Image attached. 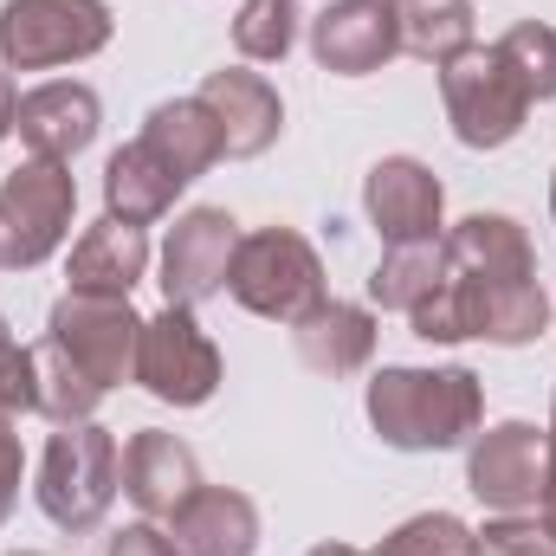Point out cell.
<instances>
[{"mask_svg": "<svg viewBox=\"0 0 556 556\" xmlns=\"http://www.w3.org/2000/svg\"><path fill=\"white\" fill-rule=\"evenodd\" d=\"M369 427L395 453H453L479 433L485 420V389L472 369H376L369 376Z\"/></svg>", "mask_w": 556, "mask_h": 556, "instance_id": "1", "label": "cell"}, {"mask_svg": "<svg viewBox=\"0 0 556 556\" xmlns=\"http://www.w3.org/2000/svg\"><path fill=\"white\" fill-rule=\"evenodd\" d=\"M117 485H124V453H117V433L111 427L72 420V427H59L46 440L39 485L33 492H39V511L59 531H72V538L98 531L111 518V505H117Z\"/></svg>", "mask_w": 556, "mask_h": 556, "instance_id": "2", "label": "cell"}, {"mask_svg": "<svg viewBox=\"0 0 556 556\" xmlns=\"http://www.w3.org/2000/svg\"><path fill=\"white\" fill-rule=\"evenodd\" d=\"M227 291L240 311L266 317V324H304L330 291H324V260L304 233L291 227H260L240 233L233 266H227Z\"/></svg>", "mask_w": 556, "mask_h": 556, "instance_id": "3", "label": "cell"}, {"mask_svg": "<svg viewBox=\"0 0 556 556\" xmlns=\"http://www.w3.org/2000/svg\"><path fill=\"white\" fill-rule=\"evenodd\" d=\"M78 214V181L72 162H39L26 155L7 181H0V273H33L46 266Z\"/></svg>", "mask_w": 556, "mask_h": 556, "instance_id": "4", "label": "cell"}, {"mask_svg": "<svg viewBox=\"0 0 556 556\" xmlns=\"http://www.w3.org/2000/svg\"><path fill=\"white\" fill-rule=\"evenodd\" d=\"M117 20L104 0H7L0 7V65L7 72H59L98 59Z\"/></svg>", "mask_w": 556, "mask_h": 556, "instance_id": "5", "label": "cell"}, {"mask_svg": "<svg viewBox=\"0 0 556 556\" xmlns=\"http://www.w3.org/2000/svg\"><path fill=\"white\" fill-rule=\"evenodd\" d=\"M440 104H446V124L466 149H505L531 117V91L498 59V46H466L459 59H446L440 65Z\"/></svg>", "mask_w": 556, "mask_h": 556, "instance_id": "6", "label": "cell"}, {"mask_svg": "<svg viewBox=\"0 0 556 556\" xmlns=\"http://www.w3.org/2000/svg\"><path fill=\"white\" fill-rule=\"evenodd\" d=\"M46 337L111 395L124 382H137V343L142 317L130 311V298H104V291H65L46 317Z\"/></svg>", "mask_w": 556, "mask_h": 556, "instance_id": "7", "label": "cell"}, {"mask_svg": "<svg viewBox=\"0 0 556 556\" xmlns=\"http://www.w3.org/2000/svg\"><path fill=\"white\" fill-rule=\"evenodd\" d=\"M137 382L168 402V408H201L220 389V350L214 337L194 324V311L162 304L155 317H142V343H137Z\"/></svg>", "mask_w": 556, "mask_h": 556, "instance_id": "8", "label": "cell"}, {"mask_svg": "<svg viewBox=\"0 0 556 556\" xmlns=\"http://www.w3.org/2000/svg\"><path fill=\"white\" fill-rule=\"evenodd\" d=\"M466 492L485 511H498V518L538 511V498H544V433L531 420H498V427L472 433V446H466Z\"/></svg>", "mask_w": 556, "mask_h": 556, "instance_id": "9", "label": "cell"}, {"mask_svg": "<svg viewBox=\"0 0 556 556\" xmlns=\"http://www.w3.org/2000/svg\"><path fill=\"white\" fill-rule=\"evenodd\" d=\"M233 247H240V220L227 207H188L168 227V247H162V298L181 304V311L220 298L227 291V266H233Z\"/></svg>", "mask_w": 556, "mask_h": 556, "instance_id": "10", "label": "cell"}, {"mask_svg": "<svg viewBox=\"0 0 556 556\" xmlns=\"http://www.w3.org/2000/svg\"><path fill=\"white\" fill-rule=\"evenodd\" d=\"M363 214L376 220V233L389 247H415L440 240V214H446V188L440 175L415 155H382L363 181Z\"/></svg>", "mask_w": 556, "mask_h": 556, "instance_id": "11", "label": "cell"}, {"mask_svg": "<svg viewBox=\"0 0 556 556\" xmlns=\"http://www.w3.org/2000/svg\"><path fill=\"white\" fill-rule=\"evenodd\" d=\"M402 52L389 0H330L311 13V59L337 78H369Z\"/></svg>", "mask_w": 556, "mask_h": 556, "instance_id": "12", "label": "cell"}, {"mask_svg": "<svg viewBox=\"0 0 556 556\" xmlns=\"http://www.w3.org/2000/svg\"><path fill=\"white\" fill-rule=\"evenodd\" d=\"M201 104H207V117L220 124V149L233 155V162H253V155H266L285 130V104H278V91L266 85V72H247V65H220V72H207L201 78V91H194Z\"/></svg>", "mask_w": 556, "mask_h": 556, "instance_id": "13", "label": "cell"}, {"mask_svg": "<svg viewBox=\"0 0 556 556\" xmlns=\"http://www.w3.org/2000/svg\"><path fill=\"white\" fill-rule=\"evenodd\" d=\"M98 124H104V104H98V91L78 85V78H52V85L26 91V98H20V117H13L20 142H26L39 162H72V155H85V149L98 142Z\"/></svg>", "mask_w": 556, "mask_h": 556, "instance_id": "14", "label": "cell"}, {"mask_svg": "<svg viewBox=\"0 0 556 556\" xmlns=\"http://www.w3.org/2000/svg\"><path fill=\"white\" fill-rule=\"evenodd\" d=\"M124 492L142 518H175L194 492H201V459L188 440L162 433V427H142L124 446Z\"/></svg>", "mask_w": 556, "mask_h": 556, "instance_id": "15", "label": "cell"}, {"mask_svg": "<svg viewBox=\"0 0 556 556\" xmlns=\"http://www.w3.org/2000/svg\"><path fill=\"white\" fill-rule=\"evenodd\" d=\"M291 343H298V363L311 376H356L376 356V311L324 298L304 324H291Z\"/></svg>", "mask_w": 556, "mask_h": 556, "instance_id": "16", "label": "cell"}, {"mask_svg": "<svg viewBox=\"0 0 556 556\" xmlns=\"http://www.w3.org/2000/svg\"><path fill=\"white\" fill-rule=\"evenodd\" d=\"M181 556H253L260 551V505L233 485H201L175 518Z\"/></svg>", "mask_w": 556, "mask_h": 556, "instance_id": "17", "label": "cell"}, {"mask_svg": "<svg viewBox=\"0 0 556 556\" xmlns=\"http://www.w3.org/2000/svg\"><path fill=\"white\" fill-rule=\"evenodd\" d=\"M446 266L466 278H538V253L511 214H466L459 227L440 233Z\"/></svg>", "mask_w": 556, "mask_h": 556, "instance_id": "18", "label": "cell"}, {"mask_svg": "<svg viewBox=\"0 0 556 556\" xmlns=\"http://www.w3.org/2000/svg\"><path fill=\"white\" fill-rule=\"evenodd\" d=\"M188 181L149 149V142H124L111 162H104V214L111 220H130V227H149V220H162L168 207H175V194H181Z\"/></svg>", "mask_w": 556, "mask_h": 556, "instance_id": "19", "label": "cell"}, {"mask_svg": "<svg viewBox=\"0 0 556 556\" xmlns=\"http://www.w3.org/2000/svg\"><path fill=\"white\" fill-rule=\"evenodd\" d=\"M149 273V233L130 220H98L85 227V240L72 247V291H104V298H130Z\"/></svg>", "mask_w": 556, "mask_h": 556, "instance_id": "20", "label": "cell"}, {"mask_svg": "<svg viewBox=\"0 0 556 556\" xmlns=\"http://www.w3.org/2000/svg\"><path fill=\"white\" fill-rule=\"evenodd\" d=\"M142 142L181 175V181H201L227 149H220V124L207 117V104L201 98H168V104H155L149 117H142Z\"/></svg>", "mask_w": 556, "mask_h": 556, "instance_id": "21", "label": "cell"}, {"mask_svg": "<svg viewBox=\"0 0 556 556\" xmlns=\"http://www.w3.org/2000/svg\"><path fill=\"white\" fill-rule=\"evenodd\" d=\"M395 33L402 52L446 65L472 46V0H395Z\"/></svg>", "mask_w": 556, "mask_h": 556, "instance_id": "22", "label": "cell"}, {"mask_svg": "<svg viewBox=\"0 0 556 556\" xmlns=\"http://www.w3.org/2000/svg\"><path fill=\"white\" fill-rule=\"evenodd\" d=\"M446 273V253H440V240H415V247H389L382 253V266L369 273V304H382V311H415L420 298L440 285Z\"/></svg>", "mask_w": 556, "mask_h": 556, "instance_id": "23", "label": "cell"}, {"mask_svg": "<svg viewBox=\"0 0 556 556\" xmlns=\"http://www.w3.org/2000/svg\"><path fill=\"white\" fill-rule=\"evenodd\" d=\"M33 376H39V408L33 415H46V420H59V427H72V420H91L98 415V402H104V389L46 337L39 350H33Z\"/></svg>", "mask_w": 556, "mask_h": 556, "instance_id": "24", "label": "cell"}, {"mask_svg": "<svg viewBox=\"0 0 556 556\" xmlns=\"http://www.w3.org/2000/svg\"><path fill=\"white\" fill-rule=\"evenodd\" d=\"M233 46L253 65H278L298 46V0H240L233 20Z\"/></svg>", "mask_w": 556, "mask_h": 556, "instance_id": "25", "label": "cell"}, {"mask_svg": "<svg viewBox=\"0 0 556 556\" xmlns=\"http://www.w3.org/2000/svg\"><path fill=\"white\" fill-rule=\"evenodd\" d=\"M498 59L518 72V85L531 91V104H551L556 98V26L518 20V26L498 39Z\"/></svg>", "mask_w": 556, "mask_h": 556, "instance_id": "26", "label": "cell"}, {"mask_svg": "<svg viewBox=\"0 0 556 556\" xmlns=\"http://www.w3.org/2000/svg\"><path fill=\"white\" fill-rule=\"evenodd\" d=\"M376 556H472V525H459L453 511H420L395 525Z\"/></svg>", "mask_w": 556, "mask_h": 556, "instance_id": "27", "label": "cell"}, {"mask_svg": "<svg viewBox=\"0 0 556 556\" xmlns=\"http://www.w3.org/2000/svg\"><path fill=\"white\" fill-rule=\"evenodd\" d=\"M39 408V376H33V350L7 330L0 317V420L13 415H33Z\"/></svg>", "mask_w": 556, "mask_h": 556, "instance_id": "28", "label": "cell"}, {"mask_svg": "<svg viewBox=\"0 0 556 556\" xmlns=\"http://www.w3.org/2000/svg\"><path fill=\"white\" fill-rule=\"evenodd\" d=\"M472 556H556V538L538 518H492L485 531H472Z\"/></svg>", "mask_w": 556, "mask_h": 556, "instance_id": "29", "label": "cell"}, {"mask_svg": "<svg viewBox=\"0 0 556 556\" xmlns=\"http://www.w3.org/2000/svg\"><path fill=\"white\" fill-rule=\"evenodd\" d=\"M104 556H181V544H175L168 531H155V518H142V525H124V531L104 544Z\"/></svg>", "mask_w": 556, "mask_h": 556, "instance_id": "30", "label": "cell"}, {"mask_svg": "<svg viewBox=\"0 0 556 556\" xmlns=\"http://www.w3.org/2000/svg\"><path fill=\"white\" fill-rule=\"evenodd\" d=\"M20 472H26L20 433H13V420H0V525H7V518H13V505H20Z\"/></svg>", "mask_w": 556, "mask_h": 556, "instance_id": "31", "label": "cell"}, {"mask_svg": "<svg viewBox=\"0 0 556 556\" xmlns=\"http://www.w3.org/2000/svg\"><path fill=\"white\" fill-rule=\"evenodd\" d=\"M538 525L556 538V402H551V427H544V498H538Z\"/></svg>", "mask_w": 556, "mask_h": 556, "instance_id": "32", "label": "cell"}, {"mask_svg": "<svg viewBox=\"0 0 556 556\" xmlns=\"http://www.w3.org/2000/svg\"><path fill=\"white\" fill-rule=\"evenodd\" d=\"M13 117H20V91H13V78H7V65H0V142L13 137Z\"/></svg>", "mask_w": 556, "mask_h": 556, "instance_id": "33", "label": "cell"}, {"mask_svg": "<svg viewBox=\"0 0 556 556\" xmlns=\"http://www.w3.org/2000/svg\"><path fill=\"white\" fill-rule=\"evenodd\" d=\"M304 556H369V551H356V544H317V551H304Z\"/></svg>", "mask_w": 556, "mask_h": 556, "instance_id": "34", "label": "cell"}, {"mask_svg": "<svg viewBox=\"0 0 556 556\" xmlns=\"http://www.w3.org/2000/svg\"><path fill=\"white\" fill-rule=\"evenodd\" d=\"M551 220H556V168H551Z\"/></svg>", "mask_w": 556, "mask_h": 556, "instance_id": "35", "label": "cell"}, {"mask_svg": "<svg viewBox=\"0 0 556 556\" xmlns=\"http://www.w3.org/2000/svg\"><path fill=\"white\" fill-rule=\"evenodd\" d=\"M13 556H39V551H13Z\"/></svg>", "mask_w": 556, "mask_h": 556, "instance_id": "36", "label": "cell"}, {"mask_svg": "<svg viewBox=\"0 0 556 556\" xmlns=\"http://www.w3.org/2000/svg\"><path fill=\"white\" fill-rule=\"evenodd\" d=\"M389 7H395V0H389Z\"/></svg>", "mask_w": 556, "mask_h": 556, "instance_id": "37", "label": "cell"}]
</instances>
